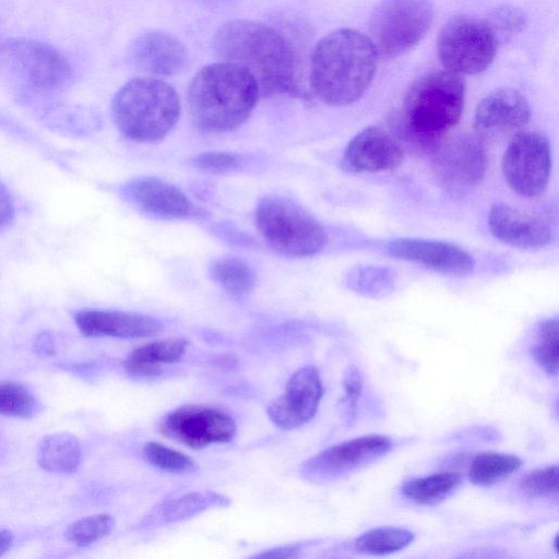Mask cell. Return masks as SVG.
Instances as JSON below:
<instances>
[{"mask_svg": "<svg viewBox=\"0 0 559 559\" xmlns=\"http://www.w3.org/2000/svg\"><path fill=\"white\" fill-rule=\"evenodd\" d=\"M187 347L186 338L154 341L134 348L122 366L130 376L155 377L162 372L163 366L180 361L186 355Z\"/></svg>", "mask_w": 559, "mask_h": 559, "instance_id": "23", "label": "cell"}, {"mask_svg": "<svg viewBox=\"0 0 559 559\" xmlns=\"http://www.w3.org/2000/svg\"><path fill=\"white\" fill-rule=\"evenodd\" d=\"M519 456L501 452H481L473 457L468 466V479L476 486L495 485L521 467Z\"/></svg>", "mask_w": 559, "mask_h": 559, "instance_id": "26", "label": "cell"}, {"mask_svg": "<svg viewBox=\"0 0 559 559\" xmlns=\"http://www.w3.org/2000/svg\"><path fill=\"white\" fill-rule=\"evenodd\" d=\"M498 44L509 40L525 25L524 12L514 7H501L493 10L485 20Z\"/></svg>", "mask_w": 559, "mask_h": 559, "instance_id": "34", "label": "cell"}, {"mask_svg": "<svg viewBox=\"0 0 559 559\" xmlns=\"http://www.w3.org/2000/svg\"><path fill=\"white\" fill-rule=\"evenodd\" d=\"M554 549L556 552H558V534L554 538Z\"/></svg>", "mask_w": 559, "mask_h": 559, "instance_id": "40", "label": "cell"}, {"mask_svg": "<svg viewBox=\"0 0 559 559\" xmlns=\"http://www.w3.org/2000/svg\"><path fill=\"white\" fill-rule=\"evenodd\" d=\"M241 159L237 154L229 152H206L194 157L195 167L211 173H228L239 169Z\"/></svg>", "mask_w": 559, "mask_h": 559, "instance_id": "36", "label": "cell"}, {"mask_svg": "<svg viewBox=\"0 0 559 559\" xmlns=\"http://www.w3.org/2000/svg\"><path fill=\"white\" fill-rule=\"evenodd\" d=\"M432 19L429 0H381L371 13L368 37L378 57L396 58L420 43Z\"/></svg>", "mask_w": 559, "mask_h": 559, "instance_id": "7", "label": "cell"}, {"mask_svg": "<svg viewBox=\"0 0 559 559\" xmlns=\"http://www.w3.org/2000/svg\"><path fill=\"white\" fill-rule=\"evenodd\" d=\"M300 548L296 545L278 546L255 554L253 558H296L300 555Z\"/></svg>", "mask_w": 559, "mask_h": 559, "instance_id": "38", "label": "cell"}, {"mask_svg": "<svg viewBox=\"0 0 559 559\" xmlns=\"http://www.w3.org/2000/svg\"><path fill=\"white\" fill-rule=\"evenodd\" d=\"M229 497L212 491H192L155 504L140 521V528H154L189 520L210 509L230 504Z\"/></svg>", "mask_w": 559, "mask_h": 559, "instance_id": "22", "label": "cell"}, {"mask_svg": "<svg viewBox=\"0 0 559 559\" xmlns=\"http://www.w3.org/2000/svg\"><path fill=\"white\" fill-rule=\"evenodd\" d=\"M362 374L356 366H349L343 378L344 396L342 405L347 420H353L356 415L357 403L362 392Z\"/></svg>", "mask_w": 559, "mask_h": 559, "instance_id": "35", "label": "cell"}, {"mask_svg": "<svg viewBox=\"0 0 559 559\" xmlns=\"http://www.w3.org/2000/svg\"><path fill=\"white\" fill-rule=\"evenodd\" d=\"M404 157V146L390 129L371 126L358 132L346 145L344 167L357 174L394 170Z\"/></svg>", "mask_w": 559, "mask_h": 559, "instance_id": "15", "label": "cell"}, {"mask_svg": "<svg viewBox=\"0 0 559 559\" xmlns=\"http://www.w3.org/2000/svg\"><path fill=\"white\" fill-rule=\"evenodd\" d=\"M488 227L500 241L522 249L542 248L552 239V231L547 222L503 203L491 206L488 213Z\"/></svg>", "mask_w": 559, "mask_h": 559, "instance_id": "19", "label": "cell"}, {"mask_svg": "<svg viewBox=\"0 0 559 559\" xmlns=\"http://www.w3.org/2000/svg\"><path fill=\"white\" fill-rule=\"evenodd\" d=\"M14 215L12 199L4 187L0 185V229L7 227Z\"/></svg>", "mask_w": 559, "mask_h": 559, "instance_id": "37", "label": "cell"}, {"mask_svg": "<svg viewBox=\"0 0 559 559\" xmlns=\"http://www.w3.org/2000/svg\"><path fill=\"white\" fill-rule=\"evenodd\" d=\"M431 155L438 183L450 191L473 188L483 179L487 168L483 141L471 133L441 139Z\"/></svg>", "mask_w": 559, "mask_h": 559, "instance_id": "12", "label": "cell"}, {"mask_svg": "<svg viewBox=\"0 0 559 559\" xmlns=\"http://www.w3.org/2000/svg\"><path fill=\"white\" fill-rule=\"evenodd\" d=\"M558 335L557 317L548 318L539 324L532 347V356L535 362L550 377H556L558 373Z\"/></svg>", "mask_w": 559, "mask_h": 559, "instance_id": "29", "label": "cell"}, {"mask_svg": "<svg viewBox=\"0 0 559 559\" xmlns=\"http://www.w3.org/2000/svg\"><path fill=\"white\" fill-rule=\"evenodd\" d=\"M213 49L222 61L246 68L263 96H312L304 82L296 47L274 26L251 20L229 21L215 33Z\"/></svg>", "mask_w": 559, "mask_h": 559, "instance_id": "1", "label": "cell"}, {"mask_svg": "<svg viewBox=\"0 0 559 559\" xmlns=\"http://www.w3.org/2000/svg\"><path fill=\"white\" fill-rule=\"evenodd\" d=\"M211 275L222 288L235 296L250 292L255 284L252 269L237 258L217 260L211 266Z\"/></svg>", "mask_w": 559, "mask_h": 559, "instance_id": "28", "label": "cell"}, {"mask_svg": "<svg viewBox=\"0 0 559 559\" xmlns=\"http://www.w3.org/2000/svg\"><path fill=\"white\" fill-rule=\"evenodd\" d=\"M461 483L460 473L439 472L405 480L401 491L405 498L418 506H437L450 497Z\"/></svg>", "mask_w": 559, "mask_h": 559, "instance_id": "25", "label": "cell"}, {"mask_svg": "<svg viewBox=\"0 0 559 559\" xmlns=\"http://www.w3.org/2000/svg\"><path fill=\"white\" fill-rule=\"evenodd\" d=\"M81 459L80 442L68 432L46 436L37 449V461L48 472L73 473L79 467Z\"/></svg>", "mask_w": 559, "mask_h": 559, "instance_id": "24", "label": "cell"}, {"mask_svg": "<svg viewBox=\"0 0 559 559\" xmlns=\"http://www.w3.org/2000/svg\"><path fill=\"white\" fill-rule=\"evenodd\" d=\"M502 173L508 185L519 194L533 198L546 189L551 169V152L547 138L538 132L516 133L502 157Z\"/></svg>", "mask_w": 559, "mask_h": 559, "instance_id": "10", "label": "cell"}, {"mask_svg": "<svg viewBox=\"0 0 559 559\" xmlns=\"http://www.w3.org/2000/svg\"><path fill=\"white\" fill-rule=\"evenodd\" d=\"M13 537L8 531H0V556L4 554L12 545Z\"/></svg>", "mask_w": 559, "mask_h": 559, "instance_id": "39", "label": "cell"}, {"mask_svg": "<svg viewBox=\"0 0 559 559\" xmlns=\"http://www.w3.org/2000/svg\"><path fill=\"white\" fill-rule=\"evenodd\" d=\"M111 108L121 135L140 143L164 139L181 112L176 90L154 76H139L126 82L114 96Z\"/></svg>", "mask_w": 559, "mask_h": 559, "instance_id": "5", "label": "cell"}, {"mask_svg": "<svg viewBox=\"0 0 559 559\" xmlns=\"http://www.w3.org/2000/svg\"><path fill=\"white\" fill-rule=\"evenodd\" d=\"M141 454L151 465L169 473L185 474L197 469V463L191 456L157 441L146 442Z\"/></svg>", "mask_w": 559, "mask_h": 559, "instance_id": "30", "label": "cell"}, {"mask_svg": "<svg viewBox=\"0 0 559 559\" xmlns=\"http://www.w3.org/2000/svg\"><path fill=\"white\" fill-rule=\"evenodd\" d=\"M130 60L140 71L155 76H170L182 71L188 53L175 36L159 31L140 35L131 45Z\"/></svg>", "mask_w": 559, "mask_h": 559, "instance_id": "18", "label": "cell"}, {"mask_svg": "<svg viewBox=\"0 0 559 559\" xmlns=\"http://www.w3.org/2000/svg\"><path fill=\"white\" fill-rule=\"evenodd\" d=\"M558 466L549 465L525 474L520 480V489L532 499L558 498Z\"/></svg>", "mask_w": 559, "mask_h": 559, "instance_id": "32", "label": "cell"}, {"mask_svg": "<svg viewBox=\"0 0 559 559\" xmlns=\"http://www.w3.org/2000/svg\"><path fill=\"white\" fill-rule=\"evenodd\" d=\"M74 321L79 330L91 337L141 338L162 329L152 317L115 310H82L74 316Z\"/></svg>", "mask_w": 559, "mask_h": 559, "instance_id": "20", "label": "cell"}, {"mask_svg": "<svg viewBox=\"0 0 559 559\" xmlns=\"http://www.w3.org/2000/svg\"><path fill=\"white\" fill-rule=\"evenodd\" d=\"M531 118L527 99L519 91L499 88L484 97L474 116L478 136L498 138L524 127Z\"/></svg>", "mask_w": 559, "mask_h": 559, "instance_id": "16", "label": "cell"}, {"mask_svg": "<svg viewBox=\"0 0 559 559\" xmlns=\"http://www.w3.org/2000/svg\"><path fill=\"white\" fill-rule=\"evenodd\" d=\"M498 45L486 21L469 16L449 21L437 41L444 68L460 75L485 71L495 59Z\"/></svg>", "mask_w": 559, "mask_h": 559, "instance_id": "8", "label": "cell"}, {"mask_svg": "<svg viewBox=\"0 0 559 559\" xmlns=\"http://www.w3.org/2000/svg\"><path fill=\"white\" fill-rule=\"evenodd\" d=\"M35 409L36 400L24 385L15 382L0 383V414L26 418Z\"/></svg>", "mask_w": 559, "mask_h": 559, "instance_id": "33", "label": "cell"}, {"mask_svg": "<svg viewBox=\"0 0 559 559\" xmlns=\"http://www.w3.org/2000/svg\"><path fill=\"white\" fill-rule=\"evenodd\" d=\"M322 396L323 384L318 369L304 366L290 376L284 393L267 406L266 414L280 429H297L314 417Z\"/></svg>", "mask_w": 559, "mask_h": 559, "instance_id": "14", "label": "cell"}, {"mask_svg": "<svg viewBox=\"0 0 559 559\" xmlns=\"http://www.w3.org/2000/svg\"><path fill=\"white\" fill-rule=\"evenodd\" d=\"M377 50L370 38L352 28L335 29L313 47L308 86L312 96L330 106L359 99L377 69Z\"/></svg>", "mask_w": 559, "mask_h": 559, "instance_id": "2", "label": "cell"}, {"mask_svg": "<svg viewBox=\"0 0 559 559\" xmlns=\"http://www.w3.org/2000/svg\"><path fill=\"white\" fill-rule=\"evenodd\" d=\"M260 95L255 78L246 68L228 61L207 64L189 84L192 121L204 132L231 131L249 118Z\"/></svg>", "mask_w": 559, "mask_h": 559, "instance_id": "4", "label": "cell"}, {"mask_svg": "<svg viewBox=\"0 0 559 559\" xmlns=\"http://www.w3.org/2000/svg\"><path fill=\"white\" fill-rule=\"evenodd\" d=\"M0 53L33 86L40 90L61 88L72 75L68 59L46 43L11 38L2 43Z\"/></svg>", "mask_w": 559, "mask_h": 559, "instance_id": "13", "label": "cell"}, {"mask_svg": "<svg viewBox=\"0 0 559 559\" xmlns=\"http://www.w3.org/2000/svg\"><path fill=\"white\" fill-rule=\"evenodd\" d=\"M465 99V84L460 74L430 71L413 82L403 111L389 129L403 146L433 151L444 134L460 120Z\"/></svg>", "mask_w": 559, "mask_h": 559, "instance_id": "3", "label": "cell"}, {"mask_svg": "<svg viewBox=\"0 0 559 559\" xmlns=\"http://www.w3.org/2000/svg\"><path fill=\"white\" fill-rule=\"evenodd\" d=\"M127 191L136 206L159 217L188 218L199 212L180 189L157 178H138L129 183Z\"/></svg>", "mask_w": 559, "mask_h": 559, "instance_id": "21", "label": "cell"}, {"mask_svg": "<svg viewBox=\"0 0 559 559\" xmlns=\"http://www.w3.org/2000/svg\"><path fill=\"white\" fill-rule=\"evenodd\" d=\"M386 250L393 258L414 262L447 275L464 276L475 266L469 253L442 241L400 238L389 242Z\"/></svg>", "mask_w": 559, "mask_h": 559, "instance_id": "17", "label": "cell"}, {"mask_svg": "<svg viewBox=\"0 0 559 559\" xmlns=\"http://www.w3.org/2000/svg\"><path fill=\"white\" fill-rule=\"evenodd\" d=\"M392 447V440L383 435L353 438L305 461L300 465V475L312 483L336 480L383 457Z\"/></svg>", "mask_w": 559, "mask_h": 559, "instance_id": "11", "label": "cell"}, {"mask_svg": "<svg viewBox=\"0 0 559 559\" xmlns=\"http://www.w3.org/2000/svg\"><path fill=\"white\" fill-rule=\"evenodd\" d=\"M159 432L190 449L228 443L237 433L235 418L227 411L202 404H185L164 415Z\"/></svg>", "mask_w": 559, "mask_h": 559, "instance_id": "9", "label": "cell"}, {"mask_svg": "<svg viewBox=\"0 0 559 559\" xmlns=\"http://www.w3.org/2000/svg\"><path fill=\"white\" fill-rule=\"evenodd\" d=\"M115 520L110 514L98 513L80 519L66 532L67 538L79 547H86L110 534Z\"/></svg>", "mask_w": 559, "mask_h": 559, "instance_id": "31", "label": "cell"}, {"mask_svg": "<svg viewBox=\"0 0 559 559\" xmlns=\"http://www.w3.org/2000/svg\"><path fill=\"white\" fill-rule=\"evenodd\" d=\"M258 230L275 251L293 258L310 257L328 242L322 225L301 206L283 197H266L255 209Z\"/></svg>", "mask_w": 559, "mask_h": 559, "instance_id": "6", "label": "cell"}, {"mask_svg": "<svg viewBox=\"0 0 559 559\" xmlns=\"http://www.w3.org/2000/svg\"><path fill=\"white\" fill-rule=\"evenodd\" d=\"M415 539L413 532L396 526L371 528L354 540V549L367 556H386L408 547Z\"/></svg>", "mask_w": 559, "mask_h": 559, "instance_id": "27", "label": "cell"}]
</instances>
